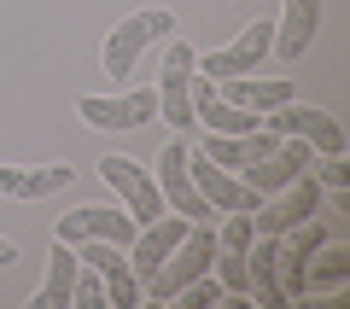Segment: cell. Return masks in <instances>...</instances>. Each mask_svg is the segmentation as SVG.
Masks as SVG:
<instances>
[{"label": "cell", "instance_id": "cell-21", "mask_svg": "<svg viewBox=\"0 0 350 309\" xmlns=\"http://www.w3.org/2000/svg\"><path fill=\"white\" fill-rule=\"evenodd\" d=\"M315 257H321V263H315V269L304 274V292H310L315 280H321V286H333V280H345V269H350V257H345V251H338V245H321V251H315Z\"/></svg>", "mask_w": 350, "mask_h": 309}, {"label": "cell", "instance_id": "cell-1", "mask_svg": "<svg viewBox=\"0 0 350 309\" xmlns=\"http://www.w3.org/2000/svg\"><path fill=\"white\" fill-rule=\"evenodd\" d=\"M175 36V12H163V6H146V12H129L123 24L105 36V53H100V64H105V76H129L140 64V53L146 47H158V41H170Z\"/></svg>", "mask_w": 350, "mask_h": 309}, {"label": "cell", "instance_id": "cell-16", "mask_svg": "<svg viewBox=\"0 0 350 309\" xmlns=\"http://www.w3.org/2000/svg\"><path fill=\"white\" fill-rule=\"evenodd\" d=\"M315 29H321V0H286V12H280V24H275V59H286V64H298L304 53H310V41H315Z\"/></svg>", "mask_w": 350, "mask_h": 309}, {"label": "cell", "instance_id": "cell-4", "mask_svg": "<svg viewBox=\"0 0 350 309\" xmlns=\"http://www.w3.org/2000/svg\"><path fill=\"white\" fill-rule=\"evenodd\" d=\"M262 129H275V135H298L310 140L321 158H345V123H333V111L321 105H275V111H262Z\"/></svg>", "mask_w": 350, "mask_h": 309}, {"label": "cell", "instance_id": "cell-17", "mask_svg": "<svg viewBox=\"0 0 350 309\" xmlns=\"http://www.w3.org/2000/svg\"><path fill=\"white\" fill-rule=\"evenodd\" d=\"M76 181V170L70 163H41V170H18V163H0V193L6 198H53V193H64V187Z\"/></svg>", "mask_w": 350, "mask_h": 309}, {"label": "cell", "instance_id": "cell-11", "mask_svg": "<svg viewBox=\"0 0 350 309\" xmlns=\"http://www.w3.org/2000/svg\"><path fill=\"white\" fill-rule=\"evenodd\" d=\"M245 251H251V211H228V228L216 234V280L228 297H251Z\"/></svg>", "mask_w": 350, "mask_h": 309}, {"label": "cell", "instance_id": "cell-25", "mask_svg": "<svg viewBox=\"0 0 350 309\" xmlns=\"http://www.w3.org/2000/svg\"><path fill=\"white\" fill-rule=\"evenodd\" d=\"M6 263H18V245H12V239H0V269H6Z\"/></svg>", "mask_w": 350, "mask_h": 309}, {"label": "cell", "instance_id": "cell-7", "mask_svg": "<svg viewBox=\"0 0 350 309\" xmlns=\"http://www.w3.org/2000/svg\"><path fill=\"white\" fill-rule=\"evenodd\" d=\"M158 193H163V204L170 211H181L187 222H211V204H204V193L193 187V175H187V140H170V146L158 152Z\"/></svg>", "mask_w": 350, "mask_h": 309}, {"label": "cell", "instance_id": "cell-9", "mask_svg": "<svg viewBox=\"0 0 350 309\" xmlns=\"http://www.w3.org/2000/svg\"><path fill=\"white\" fill-rule=\"evenodd\" d=\"M76 257H82L88 269H100L105 297H111L117 309H135L140 297H146V292H140V280H135V269H129V251H123V245H111V239H82Z\"/></svg>", "mask_w": 350, "mask_h": 309}, {"label": "cell", "instance_id": "cell-14", "mask_svg": "<svg viewBox=\"0 0 350 309\" xmlns=\"http://www.w3.org/2000/svg\"><path fill=\"white\" fill-rule=\"evenodd\" d=\"M304 170H310V140L292 135V140H280L262 163H245V187H251L257 198H269V193H280L286 181H298Z\"/></svg>", "mask_w": 350, "mask_h": 309}, {"label": "cell", "instance_id": "cell-22", "mask_svg": "<svg viewBox=\"0 0 350 309\" xmlns=\"http://www.w3.org/2000/svg\"><path fill=\"white\" fill-rule=\"evenodd\" d=\"M222 280H211V274H199L193 286H181V304H193V309H211V304H222Z\"/></svg>", "mask_w": 350, "mask_h": 309}, {"label": "cell", "instance_id": "cell-6", "mask_svg": "<svg viewBox=\"0 0 350 309\" xmlns=\"http://www.w3.org/2000/svg\"><path fill=\"white\" fill-rule=\"evenodd\" d=\"M193 59H199V53H193L187 41H170V53H163L158 111H163V123H175V129H199V117H193Z\"/></svg>", "mask_w": 350, "mask_h": 309}, {"label": "cell", "instance_id": "cell-3", "mask_svg": "<svg viewBox=\"0 0 350 309\" xmlns=\"http://www.w3.org/2000/svg\"><path fill=\"white\" fill-rule=\"evenodd\" d=\"M321 211V181H315L310 170L298 175V181H286L280 187V193H269L257 204V211H251V234H286V228H298V222H310V216Z\"/></svg>", "mask_w": 350, "mask_h": 309}, {"label": "cell", "instance_id": "cell-8", "mask_svg": "<svg viewBox=\"0 0 350 309\" xmlns=\"http://www.w3.org/2000/svg\"><path fill=\"white\" fill-rule=\"evenodd\" d=\"M269 47H275V24H262V18H257V24H245V29H239V41H234V47L193 59V70H199V76H211V82H216V76H257V64L269 59Z\"/></svg>", "mask_w": 350, "mask_h": 309}, {"label": "cell", "instance_id": "cell-23", "mask_svg": "<svg viewBox=\"0 0 350 309\" xmlns=\"http://www.w3.org/2000/svg\"><path fill=\"white\" fill-rule=\"evenodd\" d=\"M70 304H82V309H100V304H111V297H105V280H94V274H82V269H76Z\"/></svg>", "mask_w": 350, "mask_h": 309}, {"label": "cell", "instance_id": "cell-18", "mask_svg": "<svg viewBox=\"0 0 350 309\" xmlns=\"http://www.w3.org/2000/svg\"><path fill=\"white\" fill-rule=\"evenodd\" d=\"M76 269H82L76 245L53 239V257H47V286H41V292L29 297V309H70V286H76Z\"/></svg>", "mask_w": 350, "mask_h": 309}, {"label": "cell", "instance_id": "cell-24", "mask_svg": "<svg viewBox=\"0 0 350 309\" xmlns=\"http://www.w3.org/2000/svg\"><path fill=\"white\" fill-rule=\"evenodd\" d=\"M315 170H321L315 181H321V187H333V193H345V187H350V163H345V158H321Z\"/></svg>", "mask_w": 350, "mask_h": 309}, {"label": "cell", "instance_id": "cell-5", "mask_svg": "<svg viewBox=\"0 0 350 309\" xmlns=\"http://www.w3.org/2000/svg\"><path fill=\"white\" fill-rule=\"evenodd\" d=\"M100 175H105V187H111V193L129 204V216H135L140 228L158 222V216L170 211V204H163V193H158V175L140 170L135 158H117V152H111V158H100Z\"/></svg>", "mask_w": 350, "mask_h": 309}, {"label": "cell", "instance_id": "cell-2", "mask_svg": "<svg viewBox=\"0 0 350 309\" xmlns=\"http://www.w3.org/2000/svg\"><path fill=\"white\" fill-rule=\"evenodd\" d=\"M211 263H216V234H211V222H193L187 234H181V245L163 257V269L146 280V297H158V304L181 297V286H193L199 274H211Z\"/></svg>", "mask_w": 350, "mask_h": 309}, {"label": "cell", "instance_id": "cell-15", "mask_svg": "<svg viewBox=\"0 0 350 309\" xmlns=\"http://www.w3.org/2000/svg\"><path fill=\"white\" fill-rule=\"evenodd\" d=\"M280 239H286V245H280V257H275V263H280V286H286V297H292V292H304V274H310L315 251L327 245V228H321V222L310 216V222L286 228Z\"/></svg>", "mask_w": 350, "mask_h": 309}, {"label": "cell", "instance_id": "cell-20", "mask_svg": "<svg viewBox=\"0 0 350 309\" xmlns=\"http://www.w3.org/2000/svg\"><path fill=\"white\" fill-rule=\"evenodd\" d=\"M228 105H245V111H275L292 99V82H257V76H228V88H216Z\"/></svg>", "mask_w": 350, "mask_h": 309}, {"label": "cell", "instance_id": "cell-19", "mask_svg": "<svg viewBox=\"0 0 350 309\" xmlns=\"http://www.w3.org/2000/svg\"><path fill=\"white\" fill-rule=\"evenodd\" d=\"M251 239H257V251H245L251 292H257L269 309H280V304H286V286H280V263H275V257H280V239H275V234H251Z\"/></svg>", "mask_w": 350, "mask_h": 309}, {"label": "cell", "instance_id": "cell-10", "mask_svg": "<svg viewBox=\"0 0 350 309\" xmlns=\"http://www.w3.org/2000/svg\"><path fill=\"white\" fill-rule=\"evenodd\" d=\"M140 234L135 216L123 211H105V204H82V211L59 216V228H53V239H64V245H82V239H111V245L129 251V239Z\"/></svg>", "mask_w": 350, "mask_h": 309}, {"label": "cell", "instance_id": "cell-13", "mask_svg": "<svg viewBox=\"0 0 350 309\" xmlns=\"http://www.w3.org/2000/svg\"><path fill=\"white\" fill-rule=\"evenodd\" d=\"M187 175H193V187L204 193V204H211V211H257V204H262V198L251 193L239 175H228L222 163H211L204 152H193V146H187Z\"/></svg>", "mask_w": 350, "mask_h": 309}, {"label": "cell", "instance_id": "cell-12", "mask_svg": "<svg viewBox=\"0 0 350 309\" xmlns=\"http://www.w3.org/2000/svg\"><path fill=\"white\" fill-rule=\"evenodd\" d=\"M76 111H82L88 129H140V123L158 117V88H135V94H123V99L82 94V99H76Z\"/></svg>", "mask_w": 350, "mask_h": 309}]
</instances>
